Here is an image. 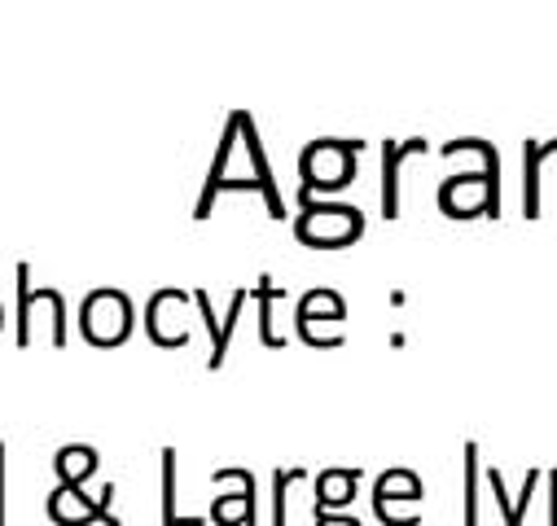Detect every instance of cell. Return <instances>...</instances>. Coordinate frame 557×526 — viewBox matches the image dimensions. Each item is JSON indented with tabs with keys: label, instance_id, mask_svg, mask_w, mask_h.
<instances>
[{
	"label": "cell",
	"instance_id": "cell-1",
	"mask_svg": "<svg viewBox=\"0 0 557 526\" xmlns=\"http://www.w3.org/2000/svg\"><path fill=\"white\" fill-rule=\"evenodd\" d=\"M364 233V215L360 206L347 202H312L299 193V220H295V237L312 250H347L356 246Z\"/></svg>",
	"mask_w": 557,
	"mask_h": 526
},
{
	"label": "cell",
	"instance_id": "cell-2",
	"mask_svg": "<svg viewBox=\"0 0 557 526\" xmlns=\"http://www.w3.org/2000/svg\"><path fill=\"white\" fill-rule=\"evenodd\" d=\"M364 150V141H338V137H321L299 154V193H334L347 189L356 180V154Z\"/></svg>",
	"mask_w": 557,
	"mask_h": 526
},
{
	"label": "cell",
	"instance_id": "cell-3",
	"mask_svg": "<svg viewBox=\"0 0 557 526\" xmlns=\"http://www.w3.org/2000/svg\"><path fill=\"white\" fill-rule=\"evenodd\" d=\"M79 334L92 347H119L132 334V299L123 290H92L79 308Z\"/></svg>",
	"mask_w": 557,
	"mask_h": 526
},
{
	"label": "cell",
	"instance_id": "cell-4",
	"mask_svg": "<svg viewBox=\"0 0 557 526\" xmlns=\"http://www.w3.org/2000/svg\"><path fill=\"white\" fill-rule=\"evenodd\" d=\"M343 321H347V303L343 295L334 290H308L299 299V312H295V329L308 347H343Z\"/></svg>",
	"mask_w": 557,
	"mask_h": 526
},
{
	"label": "cell",
	"instance_id": "cell-5",
	"mask_svg": "<svg viewBox=\"0 0 557 526\" xmlns=\"http://www.w3.org/2000/svg\"><path fill=\"white\" fill-rule=\"evenodd\" d=\"M440 211L448 220H474V215L496 220L500 215V185H492L483 172H457L440 185Z\"/></svg>",
	"mask_w": 557,
	"mask_h": 526
},
{
	"label": "cell",
	"instance_id": "cell-6",
	"mask_svg": "<svg viewBox=\"0 0 557 526\" xmlns=\"http://www.w3.org/2000/svg\"><path fill=\"white\" fill-rule=\"evenodd\" d=\"M185 308H194V295L185 290H159L146 303V334L154 338V347H185L189 342V321Z\"/></svg>",
	"mask_w": 557,
	"mask_h": 526
},
{
	"label": "cell",
	"instance_id": "cell-7",
	"mask_svg": "<svg viewBox=\"0 0 557 526\" xmlns=\"http://www.w3.org/2000/svg\"><path fill=\"white\" fill-rule=\"evenodd\" d=\"M110 500H114V483L101 487V500H88L84 487H58L49 496V517L58 526H88V522H106V526H119V517L110 513Z\"/></svg>",
	"mask_w": 557,
	"mask_h": 526
},
{
	"label": "cell",
	"instance_id": "cell-8",
	"mask_svg": "<svg viewBox=\"0 0 557 526\" xmlns=\"http://www.w3.org/2000/svg\"><path fill=\"white\" fill-rule=\"evenodd\" d=\"M237 123H242V150L250 159V176L259 180V193H263V206L272 220H286V202H282V189H276V176H272V163L263 154V141H259V127L246 110H237Z\"/></svg>",
	"mask_w": 557,
	"mask_h": 526
},
{
	"label": "cell",
	"instance_id": "cell-9",
	"mask_svg": "<svg viewBox=\"0 0 557 526\" xmlns=\"http://www.w3.org/2000/svg\"><path fill=\"white\" fill-rule=\"evenodd\" d=\"M417 500H422V478H417L412 469H386V474H377V483H373V513L386 526H404V517H399L395 504H417Z\"/></svg>",
	"mask_w": 557,
	"mask_h": 526
},
{
	"label": "cell",
	"instance_id": "cell-10",
	"mask_svg": "<svg viewBox=\"0 0 557 526\" xmlns=\"http://www.w3.org/2000/svg\"><path fill=\"white\" fill-rule=\"evenodd\" d=\"M242 146V123H237V110L228 114V123H224V137H220V150H215V159H211V172H207V185H202V198H198V206H194V220H207L211 211H215V198H220V189L228 185V163H233V150Z\"/></svg>",
	"mask_w": 557,
	"mask_h": 526
},
{
	"label": "cell",
	"instance_id": "cell-11",
	"mask_svg": "<svg viewBox=\"0 0 557 526\" xmlns=\"http://www.w3.org/2000/svg\"><path fill=\"white\" fill-rule=\"evenodd\" d=\"M408 154H426V137H408L399 141H382V215L395 220L399 215V163Z\"/></svg>",
	"mask_w": 557,
	"mask_h": 526
},
{
	"label": "cell",
	"instance_id": "cell-12",
	"mask_svg": "<svg viewBox=\"0 0 557 526\" xmlns=\"http://www.w3.org/2000/svg\"><path fill=\"white\" fill-rule=\"evenodd\" d=\"M92 469H97V448H88V443L58 448V456H53V474L62 478V487H84V478H92Z\"/></svg>",
	"mask_w": 557,
	"mask_h": 526
},
{
	"label": "cell",
	"instance_id": "cell-13",
	"mask_svg": "<svg viewBox=\"0 0 557 526\" xmlns=\"http://www.w3.org/2000/svg\"><path fill=\"white\" fill-rule=\"evenodd\" d=\"M487 487H492V491H496V500H500L505 526H522V517H527V504H531V496H535V487H540V469H527V483H522L518 500H509V487H505V478H500L496 469H487Z\"/></svg>",
	"mask_w": 557,
	"mask_h": 526
},
{
	"label": "cell",
	"instance_id": "cell-14",
	"mask_svg": "<svg viewBox=\"0 0 557 526\" xmlns=\"http://www.w3.org/2000/svg\"><path fill=\"white\" fill-rule=\"evenodd\" d=\"M282 299H286L282 286H272V277L263 273L259 286H255V308H259V338H263V347H272V351L286 347V338L272 329V312H276V303H282Z\"/></svg>",
	"mask_w": 557,
	"mask_h": 526
},
{
	"label": "cell",
	"instance_id": "cell-15",
	"mask_svg": "<svg viewBox=\"0 0 557 526\" xmlns=\"http://www.w3.org/2000/svg\"><path fill=\"white\" fill-rule=\"evenodd\" d=\"M356 483H360V469H325L317 478V509L347 504L356 496Z\"/></svg>",
	"mask_w": 557,
	"mask_h": 526
},
{
	"label": "cell",
	"instance_id": "cell-16",
	"mask_svg": "<svg viewBox=\"0 0 557 526\" xmlns=\"http://www.w3.org/2000/svg\"><path fill=\"white\" fill-rule=\"evenodd\" d=\"M159 465H163V526H202V517L176 513V448H163Z\"/></svg>",
	"mask_w": 557,
	"mask_h": 526
},
{
	"label": "cell",
	"instance_id": "cell-17",
	"mask_svg": "<svg viewBox=\"0 0 557 526\" xmlns=\"http://www.w3.org/2000/svg\"><path fill=\"white\" fill-rule=\"evenodd\" d=\"M211 522H220V526H250V522H255V491L220 496V500L211 504Z\"/></svg>",
	"mask_w": 557,
	"mask_h": 526
},
{
	"label": "cell",
	"instance_id": "cell-18",
	"mask_svg": "<svg viewBox=\"0 0 557 526\" xmlns=\"http://www.w3.org/2000/svg\"><path fill=\"white\" fill-rule=\"evenodd\" d=\"M522 159H527V193H522V215L527 220H540V176H544V163H540V141H527V150H522Z\"/></svg>",
	"mask_w": 557,
	"mask_h": 526
},
{
	"label": "cell",
	"instance_id": "cell-19",
	"mask_svg": "<svg viewBox=\"0 0 557 526\" xmlns=\"http://www.w3.org/2000/svg\"><path fill=\"white\" fill-rule=\"evenodd\" d=\"M36 290H32V263H18V347H32V312Z\"/></svg>",
	"mask_w": 557,
	"mask_h": 526
},
{
	"label": "cell",
	"instance_id": "cell-20",
	"mask_svg": "<svg viewBox=\"0 0 557 526\" xmlns=\"http://www.w3.org/2000/svg\"><path fill=\"white\" fill-rule=\"evenodd\" d=\"M295 483H308V469H272V526H286V496Z\"/></svg>",
	"mask_w": 557,
	"mask_h": 526
},
{
	"label": "cell",
	"instance_id": "cell-21",
	"mask_svg": "<svg viewBox=\"0 0 557 526\" xmlns=\"http://www.w3.org/2000/svg\"><path fill=\"white\" fill-rule=\"evenodd\" d=\"M479 443H466V526H479Z\"/></svg>",
	"mask_w": 557,
	"mask_h": 526
},
{
	"label": "cell",
	"instance_id": "cell-22",
	"mask_svg": "<svg viewBox=\"0 0 557 526\" xmlns=\"http://www.w3.org/2000/svg\"><path fill=\"white\" fill-rule=\"evenodd\" d=\"M317 526H360L351 513H330V509H317Z\"/></svg>",
	"mask_w": 557,
	"mask_h": 526
},
{
	"label": "cell",
	"instance_id": "cell-23",
	"mask_svg": "<svg viewBox=\"0 0 557 526\" xmlns=\"http://www.w3.org/2000/svg\"><path fill=\"white\" fill-rule=\"evenodd\" d=\"M5 456H10V448L0 443V526H5Z\"/></svg>",
	"mask_w": 557,
	"mask_h": 526
},
{
	"label": "cell",
	"instance_id": "cell-24",
	"mask_svg": "<svg viewBox=\"0 0 557 526\" xmlns=\"http://www.w3.org/2000/svg\"><path fill=\"white\" fill-rule=\"evenodd\" d=\"M0 325H5V312H0Z\"/></svg>",
	"mask_w": 557,
	"mask_h": 526
}]
</instances>
